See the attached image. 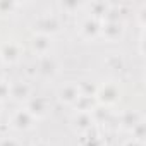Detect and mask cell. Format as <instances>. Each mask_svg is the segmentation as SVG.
<instances>
[{
  "instance_id": "cell-1",
  "label": "cell",
  "mask_w": 146,
  "mask_h": 146,
  "mask_svg": "<svg viewBox=\"0 0 146 146\" xmlns=\"http://www.w3.org/2000/svg\"><path fill=\"white\" fill-rule=\"evenodd\" d=\"M78 98V90L74 86H69L65 90H62V100L65 102H72V100H76Z\"/></svg>"
},
{
  "instance_id": "cell-2",
  "label": "cell",
  "mask_w": 146,
  "mask_h": 146,
  "mask_svg": "<svg viewBox=\"0 0 146 146\" xmlns=\"http://www.w3.org/2000/svg\"><path fill=\"white\" fill-rule=\"evenodd\" d=\"M16 124L19 125V127H26L28 124H29V119H28V115L24 113H17V117H16Z\"/></svg>"
},
{
  "instance_id": "cell-3",
  "label": "cell",
  "mask_w": 146,
  "mask_h": 146,
  "mask_svg": "<svg viewBox=\"0 0 146 146\" xmlns=\"http://www.w3.org/2000/svg\"><path fill=\"white\" fill-rule=\"evenodd\" d=\"M7 93H9V88H7L4 83H0V98H4Z\"/></svg>"
},
{
  "instance_id": "cell-4",
  "label": "cell",
  "mask_w": 146,
  "mask_h": 146,
  "mask_svg": "<svg viewBox=\"0 0 146 146\" xmlns=\"http://www.w3.org/2000/svg\"><path fill=\"white\" fill-rule=\"evenodd\" d=\"M21 95H23V96L26 95V88H21V86H19L17 91H14V96H16V98H21Z\"/></svg>"
},
{
  "instance_id": "cell-5",
  "label": "cell",
  "mask_w": 146,
  "mask_h": 146,
  "mask_svg": "<svg viewBox=\"0 0 146 146\" xmlns=\"http://www.w3.org/2000/svg\"><path fill=\"white\" fill-rule=\"evenodd\" d=\"M2 146H16V143H9V141H5Z\"/></svg>"
}]
</instances>
